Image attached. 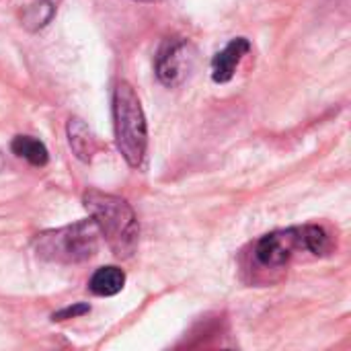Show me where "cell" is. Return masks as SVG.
I'll return each instance as SVG.
<instances>
[{"mask_svg": "<svg viewBox=\"0 0 351 351\" xmlns=\"http://www.w3.org/2000/svg\"><path fill=\"white\" fill-rule=\"evenodd\" d=\"M331 249H333L331 234L319 224H306V226L274 230L261 237L253 245L251 259L255 267L265 271H276L286 267L300 253L323 257L329 255Z\"/></svg>", "mask_w": 351, "mask_h": 351, "instance_id": "1", "label": "cell"}, {"mask_svg": "<svg viewBox=\"0 0 351 351\" xmlns=\"http://www.w3.org/2000/svg\"><path fill=\"white\" fill-rule=\"evenodd\" d=\"M82 202L113 255L117 259H130L140 241V226L132 206L123 197L99 189H88Z\"/></svg>", "mask_w": 351, "mask_h": 351, "instance_id": "2", "label": "cell"}, {"mask_svg": "<svg viewBox=\"0 0 351 351\" xmlns=\"http://www.w3.org/2000/svg\"><path fill=\"white\" fill-rule=\"evenodd\" d=\"M113 130L121 156L130 167L138 169L146 156L148 125L136 90L123 80L115 86L113 93Z\"/></svg>", "mask_w": 351, "mask_h": 351, "instance_id": "3", "label": "cell"}, {"mask_svg": "<svg viewBox=\"0 0 351 351\" xmlns=\"http://www.w3.org/2000/svg\"><path fill=\"white\" fill-rule=\"evenodd\" d=\"M99 228L95 220H80L70 226L47 230L35 237L33 249L39 259L60 265H74L88 261L99 251Z\"/></svg>", "mask_w": 351, "mask_h": 351, "instance_id": "4", "label": "cell"}, {"mask_svg": "<svg viewBox=\"0 0 351 351\" xmlns=\"http://www.w3.org/2000/svg\"><path fill=\"white\" fill-rule=\"evenodd\" d=\"M195 66V47L183 37H169L160 45L154 72L165 86H179Z\"/></svg>", "mask_w": 351, "mask_h": 351, "instance_id": "5", "label": "cell"}, {"mask_svg": "<svg viewBox=\"0 0 351 351\" xmlns=\"http://www.w3.org/2000/svg\"><path fill=\"white\" fill-rule=\"evenodd\" d=\"M251 51V43L247 37H237L232 39L224 49H220L214 58H212V80L218 84H224L228 80H232L239 64L243 62V58Z\"/></svg>", "mask_w": 351, "mask_h": 351, "instance_id": "6", "label": "cell"}, {"mask_svg": "<svg viewBox=\"0 0 351 351\" xmlns=\"http://www.w3.org/2000/svg\"><path fill=\"white\" fill-rule=\"evenodd\" d=\"M68 142L72 152L76 154V158L88 162L93 160V156L99 150V140L93 134V130L78 117H72L68 121Z\"/></svg>", "mask_w": 351, "mask_h": 351, "instance_id": "7", "label": "cell"}, {"mask_svg": "<svg viewBox=\"0 0 351 351\" xmlns=\"http://www.w3.org/2000/svg\"><path fill=\"white\" fill-rule=\"evenodd\" d=\"M123 286H125V274H123V269H119L115 265L99 267L88 280V290L101 298L119 294L123 290Z\"/></svg>", "mask_w": 351, "mask_h": 351, "instance_id": "8", "label": "cell"}, {"mask_svg": "<svg viewBox=\"0 0 351 351\" xmlns=\"http://www.w3.org/2000/svg\"><path fill=\"white\" fill-rule=\"evenodd\" d=\"M10 150H12V154H16L19 158H25L33 167H45L49 160V152H47L45 144L31 136H16L10 142Z\"/></svg>", "mask_w": 351, "mask_h": 351, "instance_id": "9", "label": "cell"}, {"mask_svg": "<svg viewBox=\"0 0 351 351\" xmlns=\"http://www.w3.org/2000/svg\"><path fill=\"white\" fill-rule=\"evenodd\" d=\"M56 14V6L49 0H39L31 6H27V10L23 12V25L29 31H37L41 27H45Z\"/></svg>", "mask_w": 351, "mask_h": 351, "instance_id": "10", "label": "cell"}, {"mask_svg": "<svg viewBox=\"0 0 351 351\" xmlns=\"http://www.w3.org/2000/svg\"><path fill=\"white\" fill-rule=\"evenodd\" d=\"M88 313H90L88 304H74V306H66V308L53 313L51 321H68V319H76V317H82V315H88Z\"/></svg>", "mask_w": 351, "mask_h": 351, "instance_id": "11", "label": "cell"}, {"mask_svg": "<svg viewBox=\"0 0 351 351\" xmlns=\"http://www.w3.org/2000/svg\"><path fill=\"white\" fill-rule=\"evenodd\" d=\"M2 169H4V156L0 154V171H2Z\"/></svg>", "mask_w": 351, "mask_h": 351, "instance_id": "12", "label": "cell"}, {"mask_svg": "<svg viewBox=\"0 0 351 351\" xmlns=\"http://www.w3.org/2000/svg\"><path fill=\"white\" fill-rule=\"evenodd\" d=\"M140 2H156V0H140Z\"/></svg>", "mask_w": 351, "mask_h": 351, "instance_id": "13", "label": "cell"}]
</instances>
